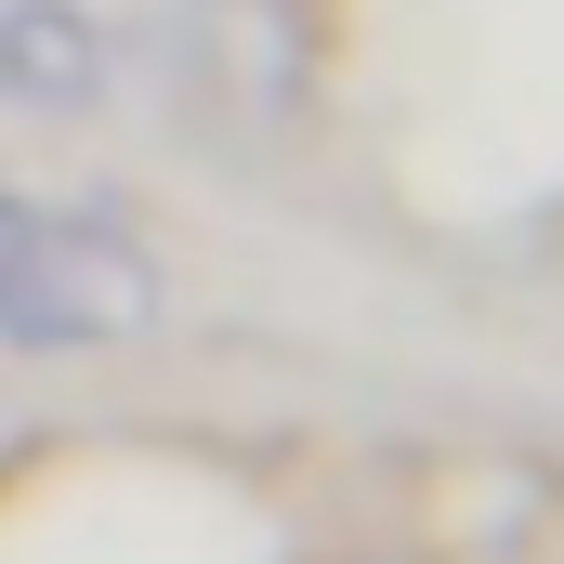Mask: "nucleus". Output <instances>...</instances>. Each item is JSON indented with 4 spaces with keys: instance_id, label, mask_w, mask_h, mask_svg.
Segmentation results:
<instances>
[{
    "instance_id": "f257e3e1",
    "label": "nucleus",
    "mask_w": 564,
    "mask_h": 564,
    "mask_svg": "<svg viewBox=\"0 0 564 564\" xmlns=\"http://www.w3.org/2000/svg\"><path fill=\"white\" fill-rule=\"evenodd\" d=\"M158 315V263H144L119 224H40L26 263L0 289V328L13 341H132Z\"/></svg>"
},
{
    "instance_id": "f03ea898",
    "label": "nucleus",
    "mask_w": 564,
    "mask_h": 564,
    "mask_svg": "<svg viewBox=\"0 0 564 564\" xmlns=\"http://www.w3.org/2000/svg\"><path fill=\"white\" fill-rule=\"evenodd\" d=\"M0 93L13 106H93L106 93V26L79 0H13L0 13Z\"/></svg>"
},
{
    "instance_id": "7ed1b4c3",
    "label": "nucleus",
    "mask_w": 564,
    "mask_h": 564,
    "mask_svg": "<svg viewBox=\"0 0 564 564\" xmlns=\"http://www.w3.org/2000/svg\"><path fill=\"white\" fill-rule=\"evenodd\" d=\"M26 237H40V210H26V197H0V289H13V263H26Z\"/></svg>"
}]
</instances>
